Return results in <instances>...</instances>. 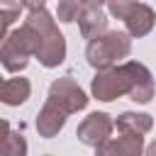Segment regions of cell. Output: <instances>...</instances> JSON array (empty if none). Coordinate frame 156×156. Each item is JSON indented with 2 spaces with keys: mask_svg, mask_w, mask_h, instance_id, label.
<instances>
[{
  "mask_svg": "<svg viewBox=\"0 0 156 156\" xmlns=\"http://www.w3.org/2000/svg\"><path fill=\"white\" fill-rule=\"evenodd\" d=\"M132 95L136 102H149L154 95V80L151 73L141 63H124L117 68H105L93 78V95L98 100H115L117 95Z\"/></svg>",
  "mask_w": 156,
  "mask_h": 156,
  "instance_id": "1",
  "label": "cell"
},
{
  "mask_svg": "<svg viewBox=\"0 0 156 156\" xmlns=\"http://www.w3.org/2000/svg\"><path fill=\"white\" fill-rule=\"evenodd\" d=\"M41 32H37L34 27L24 24L20 29H15L10 37H5L0 41V61L7 71L17 73L27 66V58L29 54H37L39 51V44H41Z\"/></svg>",
  "mask_w": 156,
  "mask_h": 156,
  "instance_id": "2",
  "label": "cell"
},
{
  "mask_svg": "<svg viewBox=\"0 0 156 156\" xmlns=\"http://www.w3.org/2000/svg\"><path fill=\"white\" fill-rule=\"evenodd\" d=\"M129 37L124 32H107L105 37H98L88 44V61L90 66L105 71L117 58H124L129 54Z\"/></svg>",
  "mask_w": 156,
  "mask_h": 156,
  "instance_id": "3",
  "label": "cell"
},
{
  "mask_svg": "<svg viewBox=\"0 0 156 156\" xmlns=\"http://www.w3.org/2000/svg\"><path fill=\"white\" fill-rule=\"evenodd\" d=\"M110 12L119 20L127 22L129 34L144 37L154 27V10L144 2H132V0H110Z\"/></svg>",
  "mask_w": 156,
  "mask_h": 156,
  "instance_id": "4",
  "label": "cell"
},
{
  "mask_svg": "<svg viewBox=\"0 0 156 156\" xmlns=\"http://www.w3.org/2000/svg\"><path fill=\"white\" fill-rule=\"evenodd\" d=\"M49 102L56 105L61 112H78L88 105V98L85 93L71 80V78H58L56 83H51V90H49Z\"/></svg>",
  "mask_w": 156,
  "mask_h": 156,
  "instance_id": "5",
  "label": "cell"
},
{
  "mask_svg": "<svg viewBox=\"0 0 156 156\" xmlns=\"http://www.w3.org/2000/svg\"><path fill=\"white\" fill-rule=\"evenodd\" d=\"M110 132H112L110 117H107L105 112H93V115H88V117L83 119V124L78 127V139H80L83 144L98 149V146H102V144L107 141Z\"/></svg>",
  "mask_w": 156,
  "mask_h": 156,
  "instance_id": "6",
  "label": "cell"
},
{
  "mask_svg": "<svg viewBox=\"0 0 156 156\" xmlns=\"http://www.w3.org/2000/svg\"><path fill=\"white\" fill-rule=\"evenodd\" d=\"M37 56H39V61H41L44 66H49V68H51V66H58V63L63 61V56H66V41H63V37L58 34L56 27L41 37V44H39Z\"/></svg>",
  "mask_w": 156,
  "mask_h": 156,
  "instance_id": "7",
  "label": "cell"
},
{
  "mask_svg": "<svg viewBox=\"0 0 156 156\" xmlns=\"http://www.w3.org/2000/svg\"><path fill=\"white\" fill-rule=\"evenodd\" d=\"M141 136H117L112 141H105L102 146H98V156H141Z\"/></svg>",
  "mask_w": 156,
  "mask_h": 156,
  "instance_id": "8",
  "label": "cell"
},
{
  "mask_svg": "<svg viewBox=\"0 0 156 156\" xmlns=\"http://www.w3.org/2000/svg\"><path fill=\"white\" fill-rule=\"evenodd\" d=\"M63 122H66V112H61L56 105L46 102L44 110H41L39 117H37V129H39L41 136H54V134L63 127Z\"/></svg>",
  "mask_w": 156,
  "mask_h": 156,
  "instance_id": "9",
  "label": "cell"
},
{
  "mask_svg": "<svg viewBox=\"0 0 156 156\" xmlns=\"http://www.w3.org/2000/svg\"><path fill=\"white\" fill-rule=\"evenodd\" d=\"M117 129L122 134H129V136H141L151 129V117L149 115H136V112H124L117 119Z\"/></svg>",
  "mask_w": 156,
  "mask_h": 156,
  "instance_id": "10",
  "label": "cell"
},
{
  "mask_svg": "<svg viewBox=\"0 0 156 156\" xmlns=\"http://www.w3.org/2000/svg\"><path fill=\"white\" fill-rule=\"evenodd\" d=\"M105 27H107V17L100 12V7L83 12V17H80V32H83L85 39H90V41L98 39V37L105 32Z\"/></svg>",
  "mask_w": 156,
  "mask_h": 156,
  "instance_id": "11",
  "label": "cell"
},
{
  "mask_svg": "<svg viewBox=\"0 0 156 156\" xmlns=\"http://www.w3.org/2000/svg\"><path fill=\"white\" fill-rule=\"evenodd\" d=\"M29 98V80L27 78H12V80H5L2 85V102L7 105H22L24 100Z\"/></svg>",
  "mask_w": 156,
  "mask_h": 156,
  "instance_id": "12",
  "label": "cell"
},
{
  "mask_svg": "<svg viewBox=\"0 0 156 156\" xmlns=\"http://www.w3.org/2000/svg\"><path fill=\"white\" fill-rule=\"evenodd\" d=\"M20 15V2L15 0H0V41L5 39V29L17 20Z\"/></svg>",
  "mask_w": 156,
  "mask_h": 156,
  "instance_id": "13",
  "label": "cell"
},
{
  "mask_svg": "<svg viewBox=\"0 0 156 156\" xmlns=\"http://www.w3.org/2000/svg\"><path fill=\"white\" fill-rule=\"evenodd\" d=\"M24 151H27V144L20 134H7L0 141V156H24Z\"/></svg>",
  "mask_w": 156,
  "mask_h": 156,
  "instance_id": "14",
  "label": "cell"
},
{
  "mask_svg": "<svg viewBox=\"0 0 156 156\" xmlns=\"http://www.w3.org/2000/svg\"><path fill=\"white\" fill-rule=\"evenodd\" d=\"M78 12H80V2L78 0H58V20L61 22L78 20Z\"/></svg>",
  "mask_w": 156,
  "mask_h": 156,
  "instance_id": "15",
  "label": "cell"
},
{
  "mask_svg": "<svg viewBox=\"0 0 156 156\" xmlns=\"http://www.w3.org/2000/svg\"><path fill=\"white\" fill-rule=\"evenodd\" d=\"M20 5H27L29 10H39L44 5V0H20Z\"/></svg>",
  "mask_w": 156,
  "mask_h": 156,
  "instance_id": "16",
  "label": "cell"
},
{
  "mask_svg": "<svg viewBox=\"0 0 156 156\" xmlns=\"http://www.w3.org/2000/svg\"><path fill=\"white\" fill-rule=\"evenodd\" d=\"M78 2H83L88 10H95V7H100V5H102V0H78Z\"/></svg>",
  "mask_w": 156,
  "mask_h": 156,
  "instance_id": "17",
  "label": "cell"
},
{
  "mask_svg": "<svg viewBox=\"0 0 156 156\" xmlns=\"http://www.w3.org/2000/svg\"><path fill=\"white\" fill-rule=\"evenodd\" d=\"M7 134H10V124H7L5 119H0V141H2Z\"/></svg>",
  "mask_w": 156,
  "mask_h": 156,
  "instance_id": "18",
  "label": "cell"
},
{
  "mask_svg": "<svg viewBox=\"0 0 156 156\" xmlns=\"http://www.w3.org/2000/svg\"><path fill=\"white\" fill-rule=\"evenodd\" d=\"M146 156H156V141L149 146V154H146Z\"/></svg>",
  "mask_w": 156,
  "mask_h": 156,
  "instance_id": "19",
  "label": "cell"
},
{
  "mask_svg": "<svg viewBox=\"0 0 156 156\" xmlns=\"http://www.w3.org/2000/svg\"><path fill=\"white\" fill-rule=\"evenodd\" d=\"M2 85H5V80L0 78V98H2Z\"/></svg>",
  "mask_w": 156,
  "mask_h": 156,
  "instance_id": "20",
  "label": "cell"
}]
</instances>
